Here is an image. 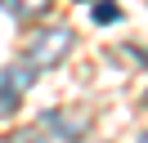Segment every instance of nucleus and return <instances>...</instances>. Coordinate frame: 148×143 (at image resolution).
Here are the masks:
<instances>
[{
	"mask_svg": "<svg viewBox=\"0 0 148 143\" xmlns=\"http://www.w3.org/2000/svg\"><path fill=\"white\" fill-rule=\"evenodd\" d=\"M67 54H72V31H67V27H40V31L27 40V63L36 72L58 67Z\"/></svg>",
	"mask_w": 148,
	"mask_h": 143,
	"instance_id": "f257e3e1",
	"label": "nucleus"
},
{
	"mask_svg": "<svg viewBox=\"0 0 148 143\" xmlns=\"http://www.w3.org/2000/svg\"><path fill=\"white\" fill-rule=\"evenodd\" d=\"M45 130H58L67 143L72 139H85V130H90V116H72V112H45Z\"/></svg>",
	"mask_w": 148,
	"mask_h": 143,
	"instance_id": "f03ea898",
	"label": "nucleus"
},
{
	"mask_svg": "<svg viewBox=\"0 0 148 143\" xmlns=\"http://www.w3.org/2000/svg\"><path fill=\"white\" fill-rule=\"evenodd\" d=\"M49 5L54 0H14V14L18 18H40V14H49Z\"/></svg>",
	"mask_w": 148,
	"mask_h": 143,
	"instance_id": "7ed1b4c3",
	"label": "nucleus"
},
{
	"mask_svg": "<svg viewBox=\"0 0 148 143\" xmlns=\"http://www.w3.org/2000/svg\"><path fill=\"white\" fill-rule=\"evenodd\" d=\"M121 18V9L112 5V0H103V5H94V22H117Z\"/></svg>",
	"mask_w": 148,
	"mask_h": 143,
	"instance_id": "20e7f679",
	"label": "nucleus"
},
{
	"mask_svg": "<svg viewBox=\"0 0 148 143\" xmlns=\"http://www.w3.org/2000/svg\"><path fill=\"white\" fill-rule=\"evenodd\" d=\"M9 143H45V134H40V130H23V134H14Z\"/></svg>",
	"mask_w": 148,
	"mask_h": 143,
	"instance_id": "39448f33",
	"label": "nucleus"
},
{
	"mask_svg": "<svg viewBox=\"0 0 148 143\" xmlns=\"http://www.w3.org/2000/svg\"><path fill=\"white\" fill-rule=\"evenodd\" d=\"M139 143H148V134H144V139H139Z\"/></svg>",
	"mask_w": 148,
	"mask_h": 143,
	"instance_id": "423d86ee",
	"label": "nucleus"
},
{
	"mask_svg": "<svg viewBox=\"0 0 148 143\" xmlns=\"http://www.w3.org/2000/svg\"><path fill=\"white\" fill-rule=\"evenodd\" d=\"M144 103H148V94H144Z\"/></svg>",
	"mask_w": 148,
	"mask_h": 143,
	"instance_id": "0eeeda50",
	"label": "nucleus"
}]
</instances>
